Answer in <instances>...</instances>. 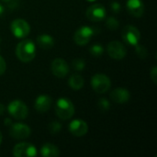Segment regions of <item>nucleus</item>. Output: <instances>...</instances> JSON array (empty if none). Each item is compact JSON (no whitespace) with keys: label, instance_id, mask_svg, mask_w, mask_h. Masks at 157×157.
<instances>
[{"label":"nucleus","instance_id":"ddd939ff","mask_svg":"<svg viewBox=\"0 0 157 157\" xmlns=\"http://www.w3.org/2000/svg\"><path fill=\"white\" fill-rule=\"evenodd\" d=\"M69 131L70 132L76 137H82L86 134L88 131V126L86 121L83 120H74L69 124Z\"/></svg>","mask_w":157,"mask_h":157},{"label":"nucleus","instance_id":"5701e85b","mask_svg":"<svg viewBox=\"0 0 157 157\" xmlns=\"http://www.w3.org/2000/svg\"><path fill=\"white\" fill-rule=\"evenodd\" d=\"M98 107L102 112H104V111H107L110 108V103L105 98H101L98 102Z\"/></svg>","mask_w":157,"mask_h":157},{"label":"nucleus","instance_id":"9b49d317","mask_svg":"<svg viewBox=\"0 0 157 157\" xmlns=\"http://www.w3.org/2000/svg\"><path fill=\"white\" fill-rule=\"evenodd\" d=\"M31 133L30 128L24 123L12 124L9 129V134L14 139H26Z\"/></svg>","mask_w":157,"mask_h":157},{"label":"nucleus","instance_id":"393cba45","mask_svg":"<svg viewBox=\"0 0 157 157\" xmlns=\"http://www.w3.org/2000/svg\"><path fill=\"white\" fill-rule=\"evenodd\" d=\"M135 51L138 54V56L142 59L146 58L147 56V50L144 46H141V45H135Z\"/></svg>","mask_w":157,"mask_h":157},{"label":"nucleus","instance_id":"0eeeda50","mask_svg":"<svg viewBox=\"0 0 157 157\" xmlns=\"http://www.w3.org/2000/svg\"><path fill=\"white\" fill-rule=\"evenodd\" d=\"M13 155L16 157H34L37 155V149L29 143H19L15 145Z\"/></svg>","mask_w":157,"mask_h":157},{"label":"nucleus","instance_id":"f8f14e48","mask_svg":"<svg viewBox=\"0 0 157 157\" xmlns=\"http://www.w3.org/2000/svg\"><path fill=\"white\" fill-rule=\"evenodd\" d=\"M52 74L59 77V78H63L64 76H66V75L69 72V66L67 64V63L61 58H56L52 62Z\"/></svg>","mask_w":157,"mask_h":157},{"label":"nucleus","instance_id":"f3484780","mask_svg":"<svg viewBox=\"0 0 157 157\" xmlns=\"http://www.w3.org/2000/svg\"><path fill=\"white\" fill-rule=\"evenodd\" d=\"M37 43L43 50L51 49L54 44V39L48 34H41L37 37Z\"/></svg>","mask_w":157,"mask_h":157},{"label":"nucleus","instance_id":"6e6552de","mask_svg":"<svg viewBox=\"0 0 157 157\" xmlns=\"http://www.w3.org/2000/svg\"><path fill=\"white\" fill-rule=\"evenodd\" d=\"M93 35H94L93 29L87 26H84V27L79 28L75 31V36H74V40L77 45L83 46V45L87 44L90 41Z\"/></svg>","mask_w":157,"mask_h":157},{"label":"nucleus","instance_id":"39448f33","mask_svg":"<svg viewBox=\"0 0 157 157\" xmlns=\"http://www.w3.org/2000/svg\"><path fill=\"white\" fill-rule=\"evenodd\" d=\"M121 36L123 40L130 46L137 45L141 39V33L139 29L132 25H128L123 28Z\"/></svg>","mask_w":157,"mask_h":157},{"label":"nucleus","instance_id":"dca6fc26","mask_svg":"<svg viewBox=\"0 0 157 157\" xmlns=\"http://www.w3.org/2000/svg\"><path fill=\"white\" fill-rule=\"evenodd\" d=\"M35 109L37 111L43 113L50 109L52 106V98L47 95H40L35 100Z\"/></svg>","mask_w":157,"mask_h":157},{"label":"nucleus","instance_id":"9d476101","mask_svg":"<svg viewBox=\"0 0 157 157\" xmlns=\"http://www.w3.org/2000/svg\"><path fill=\"white\" fill-rule=\"evenodd\" d=\"M106 15H107L106 8L101 4H94L90 6L86 10L87 18L94 22L103 20L106 17Z\"/></svg>","mask_w":157,"mask_h":157},{"label":"nucleus","instance_id":"aec40b11","mask_svg":"<svg viewBox=\"0 0 157 157\" xmlns=\"http://www.w3.org/2000/svg\"><path fill=\"white\" fill-rule=\"evenodd\" d=\"M90 53L95 56V57H98L101 56L104 52V48L101 44H94L93 46H91V48L89 49Z\"/></svg>","mask_w":157,"mask_h":157},{"label":"nucleus","instance_id":"1a4fd4ad","mask_svg":"<svg viewBox=\"0 0 157 157\" xmlns=\"http://www.w3.org/2000/svg\"><path fill=\"white\" fill-rule=\"evenodd\" d=\"M107 51L109 55L115 60H121L127 54L126 47L121 41L118 40L110 41L108 45Z\"/></svg>","mask_w":157,"mask_h":157},{"label":"nucleus","instance_id":"6ab92c4d","mask_svg":"<svg viewBox=\"0 0 157 157\" xmlns=\"http://www.w3.org/2000/svg\"><path fill=\"white\" fill-rule=\"evenodd\" d=\"M68 84H69V86H70L73 89H75V90H79V89H81V88L83 87V86H84V84H85V80H84V78L82 77V75H77V74H75V75H73L69 78Z\"/></svg>","mask_w":157,"mask_h":157},{"label":"nucleus","instance_id":"bb28decb","mask_svg":"<svg viewBox=\"0 0 157 157\" xmlns=\"http://www.w3.org/2000/svg\"><path fill=\"white\" fill-rule=\"evenodd\" d=\"M6 61L5 59L0 55V75H3L6 71Z\"/></svg>","mask_w":157,"mask_h":157},{"label":"nucleus","instance_id":"c756f323","mask_svg":"<svg viewBox=\"0 0 157 157\" xmlns=\"http://www.w3.org/2000/svg\"><path fill=\"white\" fill-rule=\"evenodd\" d=\"M5 124H6V126H10V125H11V120L6 119V120H5Z\"/></svg>","mask_w":157,"mask_h":157},{"label":"nucleus","instance_id":"7ed1b4c3","mask_svg":"<svg viewBox=\"0 0 157 157\" xmlns=\"http://www.w3.org/2000/svg\"><path fill=\"white\" fill-rule=\"evenodd\" d=\"M8 113L17 120H24L28 117L29 109L25 103L20 100H13L7 106Z\"/></svg>","mask_w":157,"mask_h":157},{"label":"nucleus","instance_id":"4468645a","mask_svg":"<svg viewBox=\"0 0 157 157\" xmlns=\"http://www.w3.org/2000/svg\"><path fill=\"white\" fill-rule=\"evenodd\" d=\"M126 7L128 12L135 17H140L144 12V5L142 0H128Z\"/></svg>","mask_w":157,"mask_h":157},{"label":"nucleus","instance_id":"f704fd0d","mask_svg":"<svg viewBox=\"0 0 157 157\" xmlns=\"http://www.w3.org/2000/svg\"><path fill=\"white\" fill-rule=\"evenodd\" d=\"M0 42H1V39H0Z\"/></svg>","mask_w":157,"mask_h":157},{"label":"nucleus","instance_id":"b1692460","mask_svg":"<svg viewBox=\"0 0 157 157\" xmlns=\"http://www.w3.org/2000/svg\"><path fill=\"white\" fill-rule=\"evenodd\" d=\"M62 129V124L58 121H52L49 124V131L52 134L58 133Z\"/></svg>","mask_w":157,"mask_h":157},{"label":"nucleus","instance_id":"a211bd4d","mask_svg":"<svg viewBox=\"0 0 157 157\" xmlns=\"http://www.w3.org/2000/svg\"><path fill=\"white\" fill-rule=\"evenodd\" d=\"M40 155L44 157H57L60 155V151L54 144H45L40 149Z\"/></svg>","mask_w":157,"mask_h":157},{"label":"nucleus","instance_id":"423d86ee","mask_svg":"<svg viewBox=\"0 0 157 157\" xmlns=\"http://www.w3.org/2000/svg\"><path fill=\"white\" fill-rule=\"evenodd\" d=\"M10 29L14 36L19 39H23L27 37L30 31V27L29 23L21 18H17L13 20L10 25Z\"/></svg>","mask_w":157,"mask_h":157},{"label":"nucleus","instance_id":"72a5a7b5","mask_svg":"<svg viewBox=\"0 0 157 157\" xmlns=\"http://www.w3.org/2000/svg\"><path fill=\"white\" fill-rule=\"evenodd\" d=\"M86 1H88V2H94V1H96V0H86Z\"/></svg>","mask_w":157,"mask_h":157},{"label":"nucleus","instance_id":"2f4dec72","mask_svg":"<svg viewBox=\"0 0 157 157\" xmlns=\"http://www.w3.org/2000/svg\"><path fill=\"white\" fill-rule=\"evenodd\" d=\"M2 139H3V137H2V133H1V132H0V144H1V143H2Z\"/></svg>","mask_w":157,"mask_h":157},{"label":"nucleus","instance_id":"cd10ccee","mask_svg":"<svg viewBox=\"0 0 157 157\" xmlns=\"http://www.w3.org/2000/svg\"><path fill=\"white\" fill-rule=\"evenodd\" d=\"M150 75H151V78H152V80H153L154 84H157V67L156 66H154V67H153V69H152V71H151Z\"/></svg>","mask_w":157,"mask_h":157},{"label":"nucleus","instance_id":"473e14b6","mask_svg":"<svg viewBox=\"0 0 157 157\" xmlns=\"http://www.w3.org/2000/svg\"><path fill=\"white\" fill-rule=\"evenodd\" d=\"M3 1H4V2H6V3H7V4H8V3H9V2H11V1H12V0H3Z\"/></svg>","mask_w":157,"mask_h":157},{"label":"nucleus","instance_id":"412c9836","mask_svg":"<svg viewBox=\"0 0 157 157\" xmlns=\"http://www.w3.org/2000/svg\"><path fill=\"white\" fill-rule=\"evenodd\" d=\"M72 65H73V68L76 71H83L86 67V62L84 59H81V58H77V59H75L72 63Z\"/></svg>","mask_w":157,"mask_h":157},{"label":"nucleus","instance_id":"4be33fe9","mask_svg":"<svg viewBox=\"0 0 157 157\" xmlns=\"http://www.w3.org/2000/svg\"><path fill=\"white\" fill-rule=\"evenodd\" d=\"M106 25H107V27H108L109 29L115 30V29H117L119 28L120 23H119V21H118L115 17H108L107 20H106Z\"/></svg>","mask_w":157,"mask_h":157},{"label":"nucleus","instance_id":"2eb2a0df","mask_svg":"<svg viewBox=\"0 0 157 157\" xmlns=\"http://www.w3.org/2000/svg\"><path fill=\"white\" fill-rule=\"evenodd\" d=\"M130 98H131V95H130L129 90L126 88H122V87L116 88L110 93V98L114 102L119 103V104H122V103L129 101Z\"/></svg>","mask_w":157,"mask_h":157},{"label":"nucleus","instance_id":"7c9ffc66","mask_svg":"<svg viewBox=\"0 0 157 157\" xmlns=\"http://www.w3.org/2000/svg\"><path fill=\"white\" fill-rule=\"evenodd\" d=\"M4 13V6L2 4H0V16Z\"/></svg>","mask_w":157,"mask_h":157},{"label":"nucleus","instance_id":"f03ea898","mask_svg":"<svg viewBox=\"0 0 157 157\" xmlns=\"http://www.w3.org/2000/svg\"><path fill=\"white\" fill-rule=\"evenodd\" d=\"M56 115L63 121L71 119L75 114V106L72 101L66 98H61L55 105Z\"/></svg>","mask_w":157,"mask_h":157},{"label":"nucleus","instance_id":"c85d7f7f","mask_svg":"<svg viewBox=\"0 0 157 157\" xmlns=\"http://www.w3.org/2000/svg\"><path fill=\"white\" fill-rule=\"evenodd\" d=\"M4 111H5V107H4L3 104L0 103V115H2L4 113Z\"/></svg>","mask_w":157,"mask_h":157},{"label":"nucleus","instance_id":"20e7f679","mask_svg":"<svg viewBox=\"0 0 157 157\" xmlns=\"http://www.w3.org/2000/svg\"><path fill=\"white\" fill-rule=\"evenodd\" d=\"M91 86L97 93L103 94L109 91L111 86V82L106 75L97 74L91 79Z\"/></svg>","mask_w":157,"mask_h":157},{"label":"nucleus","instance_id":"a878e982","mask_svg":"<svg viewBox=\"0 0 157 157\" xmlns=\"http://www.w3.org/2000/svg\"><path fill=\"white\" fill-rule=\"evenodd\" d=\"M110 8H111V10H112L114 13H119V12L121 11V6L120 3H118V2H112V3L110 4Z\"/></svg>","mask_w":157,"mask_h":157},{"label":"nucleus","instance_id":"f257e3e1","mask_svg":"<svg viewBox=\"0 0 157 157\" xmlns=\"http://www.w3.org/2000/svg\"><path fill=\"white\" fill-rule=\"evenodd\" d=\"M17 57L23 63H29L36 55V47L31 40H21L16 48Z\"/></svg>","mask_w":157,"mask_h":157}]
</instances>
